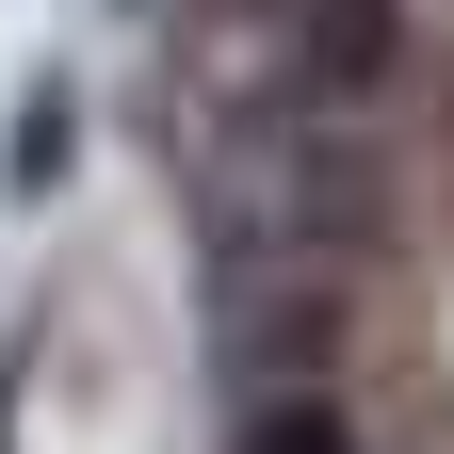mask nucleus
Masks as SVG:
<instances>
[{
    "mask_svg": "<svg viewBox=\"0 0 454 454\" xmlns=\"http://www.w3.org/2000/svg\"><path fill=\"white\" fill-rule=\"evenodd\" d=\"M195 211H211L227 276H244V260H357L373 227H389L373 114H293V98H260L244 130L195 162Z\"/></svg>",
    "mask_w": 454,
    "mask_h": 454,
    "instance_id": "obj_1",
    "label": "nucleus"
},
{
    "mask_svg": "<svg viewBox=\"0 0 454 454\" xmlns=\"http://www.w3.org/2000/svg\"><path fill=\"white\" fill-rule=\"evenodd\" d=\"M340 340H357V293H340V260H244L211 309V357L244 406H293V389L340 373Z\"/></svg>",
    "mask_w": 454,
    "mask_h": 454,
    "instance_id": "obj_2",
    "label": "nucleus"
},
{
    "mask_svg": "<svg viewBox=\"0 0 454 454\" xmlns=\"http://www.w3.org/2000/svg\"><path fill=\"white\" fill-rule=\"evenodd\" d=\"M389 82H406V0H293L260 49V98L293 114H373Z\"/></svg>",
    "mask_w": 454,
    "mask_h": 454,
    "instance_id": "obj_3",
    "label": "nucleus"
},
{
    "mask_svg": "<svg viewBox=\"0 0 454 454\" xmlns=\"http://www.w3.org/2000/svg\"><path fill=\"white\" fill-rule=\"evenodd\" d=\"M227 454H357V422H340L325 389H293V406H244V422H227Z\"/></svg>",
    "mask_w": 454,
    "mask_h": 454,
    "instance_id": "obj_4",
    "label": "nucleus"
}]
</instances>
